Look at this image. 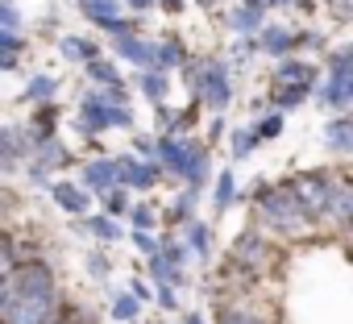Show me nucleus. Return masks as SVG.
I'll return each mask as SVG.
<instances>
[{"label": "nucleus", "instance_id": "nucleus-1", "mask_svg": "<svg viewBox=\"0 0 353 324\" xmlns=\"http://www.w3.org/2000/svg\"><path fill=\"white\" fill-rule=\"evenodd\" d=\"M258 208H262V216H266L270 225H283V229H299V225L307 221V208L295 200L291 188H287V192H262V196H258Z\"/></svg>", "mask_w": 353, "mask_h": 324}, {"label": "nucleus", "instance_id": "nucleus-2", "mask_svg": "<svg viewBox=\"0 0 353 324\" xmlns=\"http://www.w3.org/2000/svg\"><path fill=\"white\" fill-rule=\"evenodd\" d=\"M5 324H54V299H30L5 291Z\"/></svg>", "mask_w": 353, "mask_h": 324}, {"label": "nucleus", "instance_id": "nucleus-3", "mask_svg": "<svg viewBox=\"0 0 353 324\" xmlns=\"http://www.w3.org/2000/svg\"><path fill=\"white\" fill-rule=\"evenodd\" d=\"M5 291H17V295H30V299H54V279L42 262H26L17 270H9V287Z\"/></svg>", "mask_w": 353, "mask_h": 324}, {"label": "nucleus", "instance_id": "nucleus-4", "mask_svg": "<svg viewBox=\"0 0 353 324\" xmlns=\"http://www.w3.org/2000/svg\"><path fill=\"white\" fill-rule=\"evenodd\" d=\"M291 192H295V200L307 208V216L332 212V192H336V183H328L324 175H303V179L291 183Z\"/></svg>", "mask_w": 353, "mask_h": 324}, {"label": "nucleus", "instance_id": "nucleus-5", "mask_svg": "<svg viewBox=\"0 0 353 324\" xmlns=\"http://www.w3.org/2000/svg\"><path fill=\"white\" fill-rule=\"evenodd\" d=\"M233 258H237V262H245V266H262V262H266V245H262V237H254V233H250V237H241Z\"/></svg>", "mask_w": 353, "mask_h": 324}, {"label": "nucleus", "instance_id": "nucleus-6", "mask_svg": "<svg viewBox=\"0 0 353 324\" xmlns=\"http://www.w3.org/2000/svg\"><path fill=\"white\" fill-rule=\"evenodd\" d=\"M332 216L336 221H353V183H336V192H332Z\"/></svg>", "mask_w": 353, "mask_h": 324}, {"label": "nucleus", "instance_id": "nucleus-7", "mask_svg": "<svg viewBox=\"0 0 353 324\" xmlns=\"http://www.w3.org/2000/svg\"><path fill=\"white\" fill-rule=\"evenodd\" d=\"M204 83H208V100H212V104H225V96H229V92H225V71H221V67H208V71H204Z\"/></svg>", "mask_w": 353, "mask_h": 324}, {"label": "nucleus", "instance_id": "nucleus-8", "mask_svg": "<svg viewBox=\"0 0 353 324\" xmlns=\"http://www.w3.org/2000/svg\"><path fill=\"white\" fill-rule=\"evenodd\" d=\"M88 112H92V117H100V125H129V117H125L121 108H104L96 96L88 100Z\"/></svg>", "mask_w": 353, "mask_h": 324}, {"label": "nucleus", "instance_id": "nucleus-9", "mask_svg": "<svg viewBox=\"0 0 353 324\" xmlns=\"http://www.w3.org/2000/svg\"><path fill=\"white\" fill-rule=\"evenodd\" d=\"M112 179H117V167H112V162H104V167H100V162H92V167H88V183H100V192H108Z\"/></svg>", "mask_w": 353, "mask_h": 324}, {"label": "nucleus", "instance_id": "nucleus-10", "mask_svg": "<svg viewBox=\"0 0 353 324\" xmlns=\"http://www.w3.org/2000/svg\"><path fill=\"white\" fill-rule=\"evenodd\" d=\"M54 200H59L63 208H71V212H83V208H88V200H83L79 192H71L67 183H63V188H54Z\"/></svg>", "mask_w": 353, "mask_h": 324}, {"label": "nucleus", "instance_id": "nucleus-11", "mask_svg": "<svg viewBox=\"0 0 353 324\" xmlns=\"http://www.w3.org/2000/svg\"><path fill=\"white\" fill-rule=\"evenodd\" d=\"M121 54L133 59V63H154V59H150V46H145V42H133V38L121 42Z\"/></svg>", "mask_w": 353, "mask_h": 324}, {"label": "nucleus", "instance_id": "nucleus-12", "mask_svg": "<svg viewBox=\"0 0 353 324\" xmlns=\"http://www.w3.org/2000/svg\"><path fill=\"white\" fill-rule=\"evenodd\" d=\"M328 141L341 145V150H349V145H353V129H349L345 121H341V125H328Z\"/></svg>", "mask_w": 353, "mask_h": 324}, {"label": "nucleus", "instance_id": "nucleus-13", "mask_svg": "<svg viewBox=\"0 0 353 324\" xmlns=\"http://www.w3.org/2000/svg\"><path fill=\"white\" fill-rule=\"evenodd\" d=\"M125 179H129V183H137V188H150L154 171H145V167H125Z\"/></svg>", "mask_w": 353, "mask_h": 324}, {"label": "nucleus", "instance_id": "nucleus-14", "mask_svg": "<svg viewBox=\"0 0 353 324\" xmlns=\"http://www.w3.org/2000/svg\"><path fill=\"white\" fill-rule=\"evenodd\" d=\"M63 50H71V59H88V54H92V46H88V42H79V38H67V42H63Z\"/></svg>", "mask_w": 353, "mask_h": 324}, {"label": "nucleus", "instance_id": "nucleus-15", "mask_svg": "<svg viewBox=\"0 0 353 324\" xmlns=\"http://www.w3.org/2000/svg\"><path fill=\"white\" fill-rule=\"evenodd\" d=\"M174 59H179V46H158V63L162 67H170Z\"/></svg>", "mask_w": 353, "mask_h": 324}, {"label": "nucleus", "instance_id": "nucleus-16", "mask_svg": "<svg viewBox=\"0 0 353 324\" xmlns=\"http://www.w3.org/2000/svg\"><path fill=\"white\" fill-rule=\"evenodd\" d=\"M129 316H137V303L133 299H121L117 303V320H129Z\"/></svg>", "mask_w": 353, "mask_h": 324}, {"label": "nucleus", "instance_id": "nucleus-17", "mask_svg": "<svg viewBox=\"0 0 353 324\" xmlns=\"http://www.w3.org/2000/svg\"><path fill=\"white\" fill-rule=\"evenodd\" d=\"M274 133H279V117H270V121L258 129V137H274Z\"/></svg>", "mask_w": 353, "mask_h": 324}, {"label": "nucleus", "instance_id": "nucleus-18", "mask_svg": "<svg viewBox=\"0 0 353 324\" xmlns=\"http://www.w3.org/2000/svg\"><path fill=\"white\" fill-rule=\"evenodd\" d=\"M229 188H233V175H225V179H221V192H216V200H221V204L229 200Z\"/></svg>", "mask_w": 353, "mask_h": 324}, {"label": "nucleus", "instance_id": "nucleus-19", "mask_svg": "<svg viewBox=\"0 0 353 324\" xmlns=\"http://www.w3.org/2000/svg\"><path fill=\"white\" fill-rule=\"evenodd\" d=\"M133 221H137L141 229H145V225H154V221H150V208H137V212H133Z\"/></svg>", "mask_w": 353, "mask_h": 324}, {"label": "nucleus", "instance_id": "nucleus-20", "mask_svg": "<svg viewBox=\"0 0 353 324\" xmlns=\"http://www.w3.org/2000/svg\"><path fill=\"white\" fill-rule=\"evenodd\" d=\"M221 324H254V320H250V316H233V312H225V320H221Z\"/></svg>", "mask_w": 353, "mask_h": 324}, {"label": "nucleus", "instance_id": "nucleus-21", "mask_svg": "<svg viewBox=\"0 0 353 324\" xmlns=\"http://www.w3.org/2000/svg\"><path fill=\"white\" fill-rule=\"evenodd\" d=\"M96 233H100V237H117V229H112V225H104V221H96Z\"/></svg>", "mask_w": 353, "mask_h": 324}, {"label": "nucleus", "instance_id": "nucleus-22", "mask_svg": "<svg viewBox=\"0 0 353 324\" xmlns=\"http://www.w3.org/2000/svg\"><path fill=\"white\" fill-rule=\"evenodd\" d=\"M133 5H137V9H145V5H150V0H133Z\"/></svg>", "mask_w": 353, "mask_h": 324}, {"label": "nucleus", "instance_id": "nucleus-23", "mask_svg": "<svg viewBox=\"0 0 353 324\" xmlns=\"http://www.w3.org/2000/svg\"><path fill=\"white\" fill-rule=\"evenodd\" d=\"M192 324H200V316H192Z\"/></svg>", "mask_w": 353, "mask_h": 324}, {"label": "nucleus", "instance_id": "nucleus-24", "mask_svg": "<svg viewBox=\"0 0 353 324\" xmlns=\"http://www.w3.org/2000/svg\"><path fill=\"white\" fill-rule=\"evenodd\" d=\"M349 96H353V83H349Z\"/></svg>", "mask_w": 353, "mask_h": 324}]
</instances>
